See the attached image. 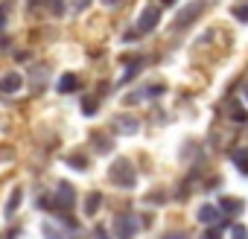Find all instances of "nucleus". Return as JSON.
Listing matches in <instances>:
<instances>
[{
    "mask_svg": "<svg viewBox=\"0 0 248 239\" xmlns=\"http://www.w3.org/2000/svg\"><path fill=\"white\" fill-rule=\"evenodd\" d=\"M108 181H111L114 187H120V190H132V187L138 184V172H135L132 161L117 158V161L108 166Z\"/></svg>",
    "mask_w": 248,
    "mask_h": 239,
    "instance_id": "obj_1",
    "label": "nucleus"
},
{
    "mask_svg": "<svg viewBox=\"0 0 248 239\" xmlns=\"http://www.w3.org/2000/svg\"><path fill=\"white\" fill-rule=\"evenodd\" d=\"M204 6H207V0H193V3H187L178 15H175V24H172V30H184V27H190L202 12H204Z\"/></svg>",
    "mask_w": 248,
    "mask_h": 239,
    "instance_id": "obj_2",
    "label": "nucleus"
},
{
    "mask_svg": "<svg viewBox=\"0 0 248 239\" xmlns=\"http://www.w3.org/2000/svg\"><path fill=\"white\" fill-rule=\"evenodd\" d=\"M158 21H161V6L146 3V6H143V12H140V18H138V32H140V35L152 32V30L158 27Z\"/></svg>",
    "mask_w": 248,
    "mask_h": 239,
    "instance_id": "obj_3",
    "label": "nucleus"
},
{
    "mask_svg": "<svg viewBox=\"0 0 248 239\" xmlns=\"http://www.w3.org/2000/svg\"><path fill=\"white\" fill-rule=\"evenodd\" d=\"M114 233H117V239H132L138 233V219L132 213H120L114 219Z\"/></svg>",
    "mask_w": 248,
    "mask_h": 239,
    "instance_id": "obj_4",
    "label": "nucleus"
},
{
    "mask_svg": "<svg viewBox=\"0 0 248 239\" xmlns=\"http://www.w3.org/2000/svg\"><path fill=\"white\" fill-rule=\"evenodd\" d=\"M167 90V85L164 82H152V85H143L138 93H126V96H123V102H126V105H138V102H143V99H152V96H161Z\"/></svg>",
    "mask_w": 248,
    "mask_h": 239,
    "instance_id": "obj_5",
    "label": "nucleus"
},
{
    "mask_svg": "<svg viewBox=\"0 0 248 239\" xmlns=\"http://www.w3.org/2000/svg\"><path fill=\"white\" fill-rule=\"evenodd\" d=\"M56 201H59V207H62V210H70V207H73V201H76V190H73V184H70V181H59Z\"/></svg>",
    "mask_w": 248,
    "mask_h": 239,
    "instance_id": "obj_6",
    "label": "nucleus"
},
{
    "mask_svg": "<svg viewBox=\"0 0 248 239\" xmlns=\"http://www.w3.org/2000/svg\"><path fill=\"white\" fill-rule=\"evenodd\" d=\"M21 88H24V76L18 70H9L0 76V93H18Z\"/></svg>",
    "mask_w": 248,
    "mask_h": 239,
    "instance_id": "obj_7",
    "label": "nucleus"
},
{
    "mask_svg": "<svg viewBox=\"0 0 248 239\" xmlns=\"http://www.w3.org/2000/svg\"><path fill=\"white\" fill-rule=\"evenodd\" d=\"M114 126H117V132H120V134H135V132L140 129V123H138V120H135L132 114L117 117V120H114Z\"/></svg>",
    "mask_w": 248,
    "mask_h": 239,
    "instance_id": "obj_8",
    "label": "nucleus"
},
{
    "mask_svg": "<svg viewBox=\"0 0 248 239\" xmlns=\"http://www.w3.org/2000/svg\"><path fill=\"white\" fill-rule=\"evenodd\" d=\"M56 90H59V93H73V90H79L76 73H62V76L56 79Z\"/></svg>",
    "mask_w": 248,
    "mask_h": 239,
    "instance_id": "obj_9",
    "label": "nucleus"
},
{
    "mask_svg": "<svg viewBox=\"0 0 248 239\" xmlns=\"http://www.w3.org/2000/svg\"><path fill=\"white\" fill-rule=\"evenodd\" d=\"M196 216H199V222H202V224H213V222L219 219V207H216V204H202Z\"/></svg>",
    "mask_w": 248,
    "mask_h": 239,
    "instance_id": "obj_10",
    "label": "nucleus"
},
{
    "mask_svg": "<svg viewBox=\"0 0 248 239\" xmlns=\"http://www.w3.org/2000/svg\"><path fill=\"white\" fill-rule=\"evenodd\" d=\"M102 207V193H88L85 198V216H96Z\"/></svg>",
    "mask_w": 248,
    "mask_h": 239,
    "instance_id": "obj_11",
    "label": "nucleus"
},
{
    "mask_svg": "<svg viewBox=\"0 0 248 239\" xmlns=\"http://www.w3.org/2000/svg\"><path fill=\"white\" fill-rule=\"evenodd\" d=\"M231 161L239 172H248V149H233L231 152Z\"/></svg>",
    "mask_w": 248,
    "mask_h": 239,
    "instance_id": "obj_12",
    "label": "nucleus"
},
{
    "mask_svg": "<svg viewBox=\"0 0 248 239\" xmlns=\"http://www.w3.org/2000/svg\"><path fill=\"white\" fill-rule=\"evenodd\" d=\"M21 198H24V190H12V195H9V201H6V216H15V210L21 207Z\"/></svg>",
    "mask_w": 248,
    "mask_h": 239,
    "instance_id": "obj_13",
    "label": "nucleus"
},
{
    "mask_svg": "<svg viewBox=\"0 0 248 239\" xmlns=\"http://www.w3.org/2000/svg\"><path fill=\"white\" fill-rule=\"evenodd\" d=\"M231 15H233L236 21H242V24H248V0H239V3H233V9H231Z\"/></svg>",
    "mask_w": 248,
    "mask_h": 239,
    "instance_id": "obj_14",
    "label": "nucleus"
},
{
    "mask_svg": "<svg viewBox=\"0 0 248 239\" xmlns=\"http://www.w3.org/2000/svg\"><path fill=\"white\" fill-rule=\"evenodd\" d=\"M140 67H143V59H135V61L129 64V70H126V73H123V79H120V85H126V82H129L132 76H138V73H140Z\"/></svg>",
    "mask_w": 248,
    "mask_h": 239,
    "instance_id": "obj_15",
    "label": "nucleus"
},
{
    "mask_svg": "<svg viewBox=\"0 0 248 239\" xmlns=\"http://www.w3.org/2000/svg\"><path fill=\"white\" fill-rule=\"evenodd\" d=\"M96 108H99L96 96H85V99H82V114H85V117H93V114H96Z\"/></svg>",
    "mask_w": 248,
    "mask_h": 239,
    "instance_id": "obj_16",
    "label": "nucleus"
},
{
    "mask_svg": "<svg viewBox=\"0 0 248 239\" xmlns=\"http://www.w3.org/2000/svg\"><path fill=\"white\" fill-rule=\"evenodd\" d=\"M41 230H44V239H64V233H62L53 222H44V224H41Z\"/></svg>",
    "mask_w": 248,
    "mask_h": 239,
    "instance_id": "obj_17",
    "label": "nucleus"
},
{
    "mask_svg": "<svg viewBox=\"0 0 248 239\" xmlns=\"http://www.w3.org/2000/svg\"><path fill=\"white\" fill-rule=\"evenodd\" d=\"M231 120H233V123H245V120H248V114H245V108L239 102H231Z\"/></svg>",
    "mask_w": 248,
    "mask_h": 239,
    "instance_id": "obj_18",
    "label": "nucleus"
},
{
    "mask_svg": "<svg viewBox=\"0 0 248 239\" xmlns=\"http://www.w3.org/2000/svg\"><path fill=\"white\" fill-rule=\"evenodd\" d=\"M9 12H12V0H0V30L9 24Z\"/></svg>",
    "mask_w": 248,
    "mask_h": 239,
    "instance_id": "obj_19",
    "label": "nucleus"
},
{
    "mask_svg": "<svg viewBox=\"0 0 248 239\" xmlns=\"http://www.w3.org/2000/svg\"><path fill=\"white\" fill-rule=\"evenodd\" d=\"M222 210L233 216V213H239V210H242V201H239V198H222Z\"/></svg>",
    "mask_w": 248,
    "mask_h": 239,
    "instance_id": "obj_20",
    "label": "nucleus"
},
{
    "mask_svg": "<svg viewBox=\"0 0 248 239\" xmlns=\"http://www.w3.org/2000/svg\"><path fill=\"white\" fill-rule=\"evenodd\" d=\"M67 164H70L73 169H88V158H82V155H70Z\"/></svg>",
    "mask_w": 248,
    "mask_h": 239,
    "instance_id": "obj_21",
    "label": "nucleus"
},
{
    "mask_svg": "<svg viewBox=\"0 0 248 239\" xmlns=\"http://www.w3.org/2000/svg\"><path fill=\"white\" fill-rule=\"evenodd\" d=\"M231 239H248V227L233 224V227H231Z\"/></svg>",
    "mask_w": 248,
    "mask_h": 239,
    "instance_id": "obj_22",
    "label": "nucleus"
},
{
    "mask_svg": "<svg viewBox=\"0 0 248 239\" xmlns=\"http://www.w3.org/2000/svg\"><path fill=\"white\" fill-rule=\"evenodd\" d=\"M88 6H91V0H73V12H82Z\"/></svg>",
    "mask_w": 248,
    "mask_h": 239,
    "instance_id": "obj_23",
    "label": "nucleus"
},
{
    "mask_svg": "<svg viewBox=\"0 0 248 239\" xmlns=\"http://www.w3.org/2000/svg\"><path fill=\"white\" fill-rule=\"evenodd\" d=\"M50 9H53V15H62V9H64L62 0H50Z\"/></svg>",
    "mask_w": 248,
    "mask_h": 239,
    "instance_id": "obj_24",
    "label": "nucleus"
},
{
    "mask_svg": "<svg viewBox=\"0 0 248 239\" xmlns=\"http://www.w3.org/2000/svg\"><path fill=\"white\" fill-rule=\"evenodd\" d=\"M123 0H102V6H108V9H114V6H120Z\"/></svg>",
    "mask_w": 248,
    "mask_h": 239,
    "instance_id": "obj_25",
    "label": "nucleus"
},
{
    "mask_svg": "<svg viewBox=\"0 0 248 239\" xmlns=\"http://www.w3.org/2000/svg\"><path fill=\"white\" fill-rule=\"evenodd\" d=\"M6 239H18V227H12V230L6 233Z\"/></svg>",
    "mask_w": 248,
    "mask_h": 239,
    "instance_id": "obj_26",
    "label": "nucleus"
},
{
    "mask_svg": "<svg viewBox=\"0 0 248 239\" xmlns=\"http://www.w3.org/2000/svg\"><path fill=\"white\" fill-rule=\"evenodd\" d=\"M44 3H47V0H30V6H32V9H35V6H44Z\"/></svg>",
    "mask_w": 248,
    "mask_h": 239,
    "instance_id": "obj_27",
    "label": "nucleus"
},
{
    "mask_svg": "<svg viewBox=\"0 0 248 239\" xmlns=\"http://www.w3.org/2000/svg\"><path fill=\"white\" fill-rule=\"evenodd\" d=\"M93 239H108V233H105V230H96V236H93Z\"/></svg>",
    "mask_w": 248,
    "mask_h": 239,
    "instance_id": "obj_28",
    "label": "nucleus"
},
{
    "mask_svg": "<svg viewBox=\"0 0 248 239\" xmlns=\"http://www.w3.org/2000/svg\"><path fill=\"white\" fill-rule=\"evenodd\" d=\"M167 239H187V236H181V233H172V236H167Z\"/></svg>",
    "mask_w": 248,
    "mask_h": 239,
    "instance_id": "obj_29",
    "label": "nucleus"
},
{
    "mask_svg": "<svg viewBox=\"0 0 248 239\" xmlns=\"http://www.w3.org/2000/svg\"><path fill=\"white\" fill-rule=\"evenodd\" d=\"M161 3H164V6H172V3H175V0H161Z\"/></svg>",
    "mask_w": 248,
    "mask_h": 239,
    "instance_id": "obj_30",
    "label": "nucleus"
},
{
    "mask_svg": "<svg viewBox=\"0 0 248 239\" xmlns=\"http://www.w3.org/2000/svg\"><path fill=\"white\" fill-rule=\"evenodd\" d=\"M245 99H248V90H245Z\"/></svg>",
    "mask_w": 248,
    "mask_h": 239,
    "instance_id": "obj_31",
    "label": "nucleus"
}]
</instances>
